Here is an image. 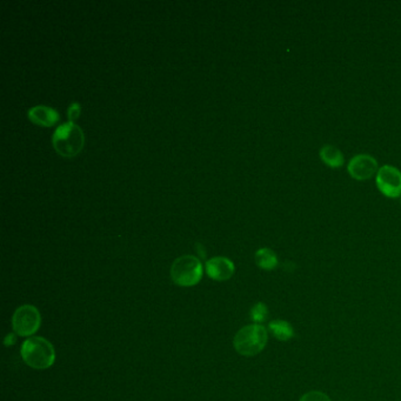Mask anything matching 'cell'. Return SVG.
Here are the masks:
<instances>
[{"label": "cell", "instance_id": "6da1fadb", "mask_svg": "<svg viewBox=\"0 0 401 401\" xmlns=\"http://www.w3.org/2000/svg\"><path fill=\"white\" fill-rule=\"evenodd\" d=\"M20 353L26 365L35 370H46L55 364V347L48 339L41 337H32L25 340Z\"/></svg>", "mask_w": 401, "mask_h": 401}, {"label": "cell", "instance_id": "7a4b0ae2", "mask_svg": "<svg viewBox=\"0 0 401 401\" xmlns=\"http://www.w3.org/2000/svg\"><path fill=\"white\" fill-rule=\"evenodd\" d=\"M52 142L57 153L62 157L73 158L83 150L85 136L83 130L75 122H65L57 127L52 137Z\"/></svg>", "mask_w": 401, "mask_h": 401}, {"label": "cell", "instance_id": "3957f363", "mask_svg": "<svg viewBox=\"0 0 401 401\" xmlns=\"http://www.w3.org/2000/svg\"><path fill=\"white\" fill-rule=\"evenodd\" d=\"M268 330L259 324L241 328L233 340V346L240 355L253 357L260 353L268 344Z\"/></svg>", "mask_w": 401, "mask_h": 401}, {"label": "cell", "instance_id": "277c9868", "mask_svg": "<svg viewBox=\"0 0 401 401\" xmlns=\"http://www.w3.org/2000/svg\"><path fill=\"white\" fill-rule=\"evenodd\" d=\"M171 277L174 283L181 288L197 285L203 278V265L197 257L183 256L174 260L171 268Z\"/></svg>", "mask_w": 401, "mask_h": 401}, {"label": "cell", "instance_id": "5b68a950", "mask_svg": "<svg viewBox=\"0 0 401 401\" xmlns=\"http://www.w3.org/2000/svg\"><path fill=\"white\" fill-rule=\"evenodd\" d=\"M41 317L37 307L23 305L18 307L12 318L13 330L19 337H31L39 330Z\"/></svg>", "mask_w": 401, "mask_h": 401}, {"label": "cell", "instance_id": "8992f818", "mask_svg": "<svg viewBox=\"0 0 401 401\" xmlns=\"http://www.w3.org/2000/svg\"><path fill=\"white\" fill-rule=\"evenodd\" d=\"M375 184L380 192L387 198L401 197V172L397 167L384 165L379 169Z\"/></svg>", "mask_w": 401, "mask_h": 401}, {"label": "cell", "instance_id": "52a82bcc", "mask_svg": "<svg viewBox=\"0 0 401 401\" xmlns=\"http://www.w3.org/2000/svg\"><path fill=\"white\" fill-rule=\"evenodd\" d=\"M347 171L351 177L358 181L369 180L377 174V162L370 154H358L351 159Z\"/></svg>", "mask_w": 401, "mask_h": 401}, {"label": "cell", "instance_id": "ba28073f", "mask_svg": "<svg viewBox=\"0 0 401 401\" xmlns=\"http://www.w3.org/2000/svg\"><path fill=\"white\" fill-rule=\"evenodd\" d=\"M234 263L225 257H216L207 260L206 263V273L211 279L216 281L228 280L234 273Z\"/></svg>", "mask_w": 401, "mask_h": 401}, {"label": "cell", "instance_id": "9c48e42d", "mask_svg": "<svg viewBox=\"0 0 401 401\" xmlns=\"http://www.w3.org/2000/svg\"><path fill=\"white\" fill-rule=\"evenodd\" d=\"M28 115L33 124L45 126V127L53 126L59 120V114L57 111L53 110L52 107L44 106V105L32 107L28 110Z\"/></svg>", "mask_w": 401, "mask_h": 401}, {"label": "cell", "instance_id": "30bf717a", "mask_svg": "<svg viewBox=\"0 0 401 401\" xmlns=\"http://www.w3.org/2000/svg\"><path fill=\"white\" fill-rule=\"evenodd\" d=\"M319 156H320V159L323 160L324 164H326L328 167H332V169L342 167L345 162V157H344L342 151L339 150L338 147H335V145H330V144H327L320 149Z\"/></svg>", "mask_w": 401, "mask_h": 401}, {"label": "cell", "instance_id": "8fae6325", "mask_svg": "<svg viewBox=\"0 0 401 401\" xmlns=\"http://www.w3.org/2000/svg\"><path fill=\"white\" fill-rule=\"evenodd\" d=\"M268 330L280 342H288L295 337V330L291 324L283 320H273L268 325Z\"/></svg>", "mask_w": 401, "mask_h": 401}, {"label": "cell", "instance_id": "7c38bea8", "mask_svg": "<svg viewBox=\"0 0 401 401\" xmlns=\"http://www.w3.org/2000/svg\"><path fill=\"white\" fill-rule=\"evenodd\" d=\"M256 263L265 271H271L278 266V257L270 248H260L256 252Z\"/></svg>", "mask_w": 401, "mask_h": 401}, {"label": "cell", "instance_id": "4fadbf2b", "mask_svg": "<svg viewBox=\"0 0 401 401\" xmlns=\"http://www.w3.org/2000/svg\"><path fill=\"white\" fill-rule=\"evenodd\" d=\"M268 315V306L263 303L256 304L254 306L252 307L251 313H250L252 320L259 325L266 320Z\"/></svg>", "mask_w": 401, "mask_h": 401}, {"label": "cell", "instance_id": "5bb4252c", "mask_svg": "<svg viewBox=\"0 0 401 401\" xmlns=\"http://www.w3.org/2000/svg\"><path fill=\"white\" fill-rule=\"evenodd\" d=\"M299 401H330V399L327 397L326 394L320 392V391H311V392L304 394L303 397L300 398Z\"/></svg>", "mask_w": 401, "mask_h": 401}, {"label": "cell", "instance_id": "9a60e30c", "mask_svg": "<svg viewBox=\"0 0 401 401\" xmlns=\"http://www.w3.org/2000/svg\"><path fill=\"white\" fill-rule=\"evenodd\" d=\"M80 112H82V106L79 102H72L71 105L68 106V110H67V115H68V119L70 122H75L79 118L80 115Z\"/></svg>", "mask_w": 401, "mask_h": 401}, {"label": "cell", "instance_id": "2e32d148", "mask_svg": "<svg viewBox=\"0 0 401 401\" xmlns=\"http://www.w3.org/2000/svg\"><path fill=\"white\" fill-rule=\"evenodd\" d=\"M13 342H16V335L11 333V335H8V337H6V339H5V345H6V346H8V345H13Z\"/></svg>", "mask_w": 401, "mask_h": 401}, {"label": "cell", "instance_id": "e0dca14e", "mask_svg": "<svg viewBox=\"0 0 401 401\" xmlns=\"http://www.w3.org/2000/svg\"><path fill=\"white\" fill-rule=\"evenodd\" d=\"M196 248H197L198 252H200V256L205 257L204 248H203V246H201V244H196Z\"/></svg>", "mask_w": 401, "mask_h": 401}]
</instances>
